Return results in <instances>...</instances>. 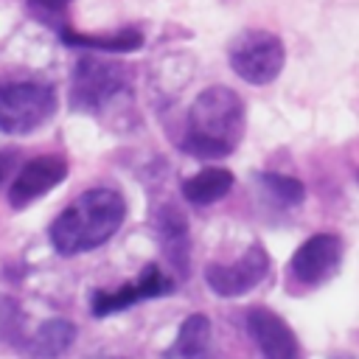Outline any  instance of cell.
Here are the masks:
<instances>
[{
	"mask_svg": "<svg viewBox=\"0 0 359 359\" xmlns=\"http://www.w3.org/2000/svg\"><path fill=\"white\" fill-rule=\"evenodd\" d=\"M244 135V101L236 90L213 84L202 90L188 109L182 149L194 157H224Z\"/></svg>",
	"mask_w": 359,
	"mask_h": 359,
	"instance_id": "7a4b0ae2",
	"label": "cell"
},
{
	"mask_svg": "<svg viewBox=\"0 0 359 359\" xmlns=\"http://www.w3.org/2000/svg\"><path fill=\"white\" fill-rule=\"evenodd\" d=\"M28 6H31L39 17H45V20H56V17H65L70 0H28Z\"/></svg>",
	"mask_w": 359,
	"mask_h": 359,
	"instance_id": "e0dca14e",
	"label": "cell"
},
{
	"mask_svg": "<svg viewBox=\"0 0 359 359\" xmlns=\"http://www.w3.org/2000/svg\"><path fill=\"white\" fill-rule=\"evenodd\" d=\"M56 112V90L42 81L0 84V132L28 135Z\"/></svg>",
	"mask_w": 359,
	"mask_h": 359,
	"instance_id": "3957f363",
	"label": "cell"
},
{
	"mask_svg": "<svg viewBox=\"0 0 359 359\" xmlns=\"http://www.w3.org/2000/svg\"><path fill=\"white\" fill-rule=\"evenodd\" d=\"M266 272H269V255L261 244H252L233 264H210L205 269V280L219 297H238L252 286H258L266 278Z\"/></svg>",
	"mask_w": 359,
	"mask_h": 359,
	"instance_id": "52a82bcc",
	"label": "cell"
},
{
	"mask_svg": "<svg viewBox=\"0 0 359 359\" xmlns=\"http://www.w3.org/2000/svg\"><path fill=\"white\" fill-rule=\"evenodd\" d=\"M171 289H174V280L165 278L163 269H157L154 264H149V266L140 272L137 280L123 283V286H118V289H112V292H107V289L93 292L90 306H93V314H95V317H107V314L123 311V309H129V306H137V303H143V300L171 294Z\"/></svg>",
	"mask_w": 359,
	"mask_h": 359,
	"instance_id": "9c48e42d",
	"label": "cell"
},
{
	"mask_svg": "<svg viewBox=\"0 0 359 359\" xmlns=\"http://www.w3.org/2000/svg\"><path fill=\"white\" fill-rule=\"evenodd\" d=\"M14 165H17V154H14V151L0 149V185L8 180V174L14 171Z\"/></svg>",
	"mask_w": 359,
	"mask_h": 359,
	"instance_id": "ac0fdd59",
	"label": "cell"
},
{
	"mask_svg": "<svg viewBox=\"0 0 359 359\" xmlns=\"http://www.w3.org/2000/svg\"><path fill=\"white\" fill-rule=\"evenodd\" d=\"M233 188V171L227 168H202L182 182V196L191 205H213Z\"/></svg>",
	"mask_w": 359,
	"mask_h": 359,
	"instance_id": "4fadbf2b",
	"label": "cell"
},
{
	"mask_svg": "<svg viewBox=\"0 0 359 359\" xmlns=\"http://www.w3.org/2000/svg\"><path fill=\"white\" fill-rule=\"evenodd\" d=\"M65 177H67V160L62 154H39V157L28 160L11 177L8 205L11 208H25L34 199L45 196L48 191H53Z\"/></svg>",
	"mask_w": 359,
	"mask_h": 359,
	"instance_id": "ba28073f",
	"label": "cell"
},
{
	"mask_svg": "<svg viewBox=\"0 0 359 359\" xmlns=\"http://www.w3.org/2000/svg\"><path fill=\"white\" fill-rule=\"evenodd\" d=\"M73 337H76L73 323L59 320V317H56V320H48V323L39 325V331L34 334V339H31V353H34L36 359H56L59 353H65V351L70 348Z\"/></svg>",
	"mask_w": 359,
	"mask_h": 359,
	"instance_id": "9a60e30c",
	"label": "cell"
},
{
	"mask_svg": "<svg viewBox=\"0 0 359 359\" xmlns=\"http://www.w3.org/2000/svg\"><path fill=\"white\" fill-rule=\"evenodd\" d=\"M123 87H126L123 65L84 56L76 62V70L70 79V107L76 112H98Z\"/></svg>",
	"mask_w": 359,
	"mask_h": 359,
	"instance_id": "5b68a950",
	"label": "cell"
},
{
	"mask_svg": "<svg viewBox=\"0 0 359 359\" xmlns=\"http://www.w3.org/2000/svg\"><path fill=\"white\" fill-rule=\"evenodd\" d=\"M154 227H157V236L165 247L168 261L185 275L188 272V227H185V219L174 208H163L157 213Z\"/></svg>",
	"mask_w": 359,
	"mask_h": 359,
	"instance_id": "8fae6325",
	"label": "cell"
},
{
	"mask_svg": "<svg viewBox=\"0 0 359 359\" xmlns=\"http://www.w3.org/2000/svg\"><path fill=\"white\" fill-rule=\"evenodd\" d=\"M126 219V202L112 188H90L79 194L48 230L50 247L59 255H81L107 244Z\"/></svg>",
	"mask_w": 359,
	"mask_h": 359,
	"instance_id": "6da1fadb",
	"label": "cell"
},
{
	"mask_svg": "<svg viewBox=\"0 0 359 359\" xmlns=\"http://www.w3.org/2000/svg\"><path fill=\"white\" fill-rule=\"evenodd\" d=\"M247 328L258 342L264 359H300L294 331L286 325L280 314L255 306L247 311Z\"/></svg>",
	"mask_w": 359,
	"mask_h": 359,
	"instance_id": "30bf717a",
	"label": "cell"
},
{
	"mask_svg": "<svg viewBox=\"0 0 359 359\" xmlns=\"http://www.w3.org/2000/svg\"><path fill=\"white\" fill-rule=\"evenodd\" d=\"M286 65V48L272 31H244L230 45V67L247 84H269Z\"/></svg>",
	"mask_w": 359,
	"mask_h": 359,
	"instance_id": "277c9868",
	"label": "cell"
},
{
	"mask_svg": "<svg viewBox=\"0 0 359 359\" xmlns=\"http://www.w3.org/2000/svg\"><path fill=\"white\" fill-rule=\"evenodd\" d=\"M261 185L266 188V194L278 202V205H300L306 191H303V182L294 180V177H283V174H261L258 177Z\"/></svg>",
	"mask_w": 359,
	"mask_h": 359,
	"instance_id": "2e32d148",
	"label": "cell"
},
{
	"mask_svg": "<svg viewBox=\"0 0 359 359\" xmlns=\"http://www.w3.org/2000/svg\"><path fill=\"white\" fill-rule=\"evenodd\" d=\"M339 261H342V241L334 233H317L294 250L289 261V272L303 286H320L337 275Z\"/></svg>",
	"mask_w": 359,
	"mask_h": 359,
	"instance_id": "8992f818",
	"label": "cell"
},
{
	"mask_svg": "<svg viewBox=\"0 0 359 359\" xmlns=\"http://www.w3.org/2000/svg\"><path fill=\"white\" fill-rule=\"evenodd\" d=\"M62 42L65 45H73V48H95V50H112V53H126V50H137L143 45V34L135 31V28H123L118 34H81V31H73V28H62L59 31Z\"/></svg>",
	"mask_w": 359,
	"mask_h": 359,
	"instance_id": "5bb4252c",
	"label": "cell"
},
{
	"mask_svg": "<svg viewBox=\"0 0 359 359\" xmlns=\"http://www.w3.org/2000/svg\"><path fill=\"white\" fill-rule=\"evenodd\" d=\"M104 359H112V356H104Z\"/></svg>",
	"mask_w": 359,
	"mask_h": 359,
	"instance_id": "d6986e66",
	"label": "cell"
},
{
	"mask_svg": "<svg viewBox=\"0 0 359 359\" xmlns=\"http://www.w3.org/2000/svg\"><path fill=\"white\" fill-rule=\"evenodd\" d=\"M210 342V320L205 314H191L180 331L171 348L165 351V359H205Z\"/></svg>",
	"mask_w": 359,
	"mask_h": 359,
	"instance_id": "7c38bea8",
	"label": "cell"
}]
</instances>
